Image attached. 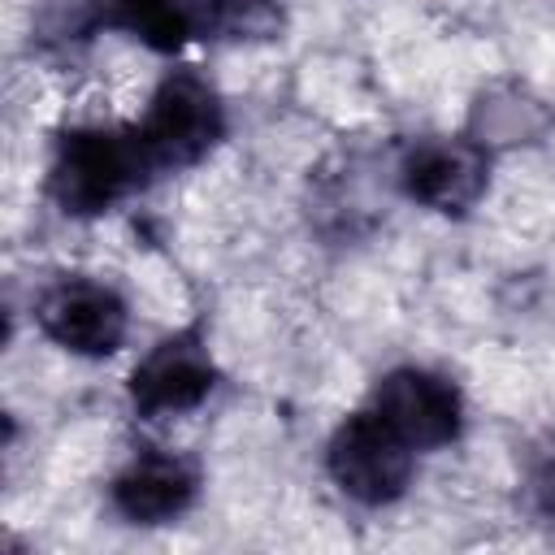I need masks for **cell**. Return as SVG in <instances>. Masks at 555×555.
Here are the masks:
<instances>
[{"label":"cell","mask_w":555,"mask_h":555,"mask_svg":"<svg viewBox=\"0 0 555 555\" xmlns=\"http://www.w3.org/2000/svg\"><path fill=\"white\" fill-rule=\"evenodd\" d=\"M369 408L421 455L442 451L464 434V395L460 386L425 364H399L382 373L369 390Z\"/></svg>","instance_id":"8"},{"label":"cell","mask_w":555,"mask_h":555,"mask_svg":"<svg viewBox=\"0 0 555 555\" xmlns=\"http://www.w3.org/2000/svg\"><path fill=\"white\" fill-rule=\"evenodd\" d=\"M121 30L152 52H178L199 39L269 35L278 13L269 0H87V30Z\"/></svg>","instance_id":"3"},{"label":"cell","mask_w":555,"mask_h":555,"mask_svg":"<svg viewBox=\"0 0 555 555\" xmlns=\"http://www.w3.org/2000/svg\"><path fill=\"white\" fill-rule=\"evenodd\" d=\"M35 325L61 351L82 356V360H104V356L121 351V343H126L130 304L121 299V291L113 282H100L87 273H65L39 291Z\"/></svg>","instance_id":"6"},{"label":"cell","mask_w":555,"mask_h":555,"mask_svg":"<svg viewBox=\"0 0 555 555\" xmlns=\"http://www.w3.org/2000/svg\"><path fill=\"white\" fill-rule=\"evenodd\" d=\"M533 499H538V507L555 520V460L538 468V477H533Z\"/></svg>","instance_id":"10"},{"label":"cell","mask_w":555,"mask_h":555,"mask_svg":"<svg viewBox=\"0 0 555 555\" xmlns=\"http://www.w3.org/2000/svg\"><path fill=\"white\" fill-rule=\"evenodd\" d=\"M325 473L351 503L390 507L412 486L416 451L364 403L334 425L325 442Z\"/></svg>","instance_id":"4"},{"label":"cell","mask_w":555,"mask_h":555,"mask_svg":"<svg viewBox=\"0 0 555 555\" xmlns=\"http://www.w3.org/2000/svg\"><path fill=\"white\" fill-rule=\"evenodd\" d=\"M134 126L152 178L195 169L225 139V104L217 82L195 65H173L147 95V108Z\"/></svg>","instance_id":"2"},{"label":"cell","mask_w":555,"mask_h":555,"mask_svg":"<svg viewBox=\"0 0 555 555\" xmlns=\"http://www.w3.org/2000/svg\"><path fill=\"white\" fill-rule=\"evenodd\" d=\"M152 178L134 126H69L52 139L43 191L61 217L91 221L143 191Z\"/></svg>","instance_id":"1"},{"label":"cell","mask_w":555,"mask_h":555,"mask_svg":"<svg viewBox=\"0 0 555 555\" xmlns=\"http://www.w3.org/2000/svg\"><path fill=\"white\" fill-rule=\"evenodd\" d=\"M199 464L169 447H139L108 481V503L126 525L156 529L182 520L199 499Z\"/></svg>","instance_id":"9"},{"label":"cell","mask_w":555,"mask_h":555,"mask_svg":"<svg viewBox=\"0 0 555 555\" xmlns=\"http://www.w3.org/2000/svg\"><path fill=\"white\" fill-rule=\"evenodd\" d=\"M217 382H221V373H217V360L208 351L204 330L186 325V330L156 338L139 356V364L126 377V395H130L134 416L169 421V416H186L199 403H208Z\"/></svg>","instance_id":"7"},{"label":"cell","mask_w":555,"mask_h":555,"mask_svg":"<svg viewBox=\"0 0 555 555\" xmlns=\"http://www.w3.org/2000/svg\"><path fill=\"white\" fill-rule=\"evenodd\" d=\"M494 147L477 134H425L408 143L399 156V191L438 212V217H468L490 191Z\"/></svg>","instance_id":"5"}]
</instances>
